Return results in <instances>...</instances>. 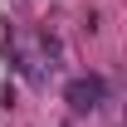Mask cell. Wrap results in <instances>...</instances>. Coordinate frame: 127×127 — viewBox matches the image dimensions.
Returning a JSON list of instances; mask_svg holds the SVG:
<instances>
[{
    "mask_svg": "<svg viewBox=\"0 0 127 127\" xmlns=\"http://www.w3.org/2000/svg\"><path fill=\"white\" fill-rule=\"evenodd\" d=\"M39 54H44V59H49V68H54V64L64 59V44H59L49 30H39Z\"/></svg>",
    "mask_w": 127,
    "mask_h": 127,
    "instance_id": "obj_2",
    "label": "cell"
},
{
    "mask_svg": "<svg viewBox=\"0 0 127 127\" xmlns=\"http://www.w3.org/2000/svg\"><path fill=\"white\" fill-rule=\"evenodd\" d=\"M103 98H108V83L98 78V73H78V78L64 83V103H68L73 112H93V108H103Z\"/></svg>",
    "mask_w": 127,
    "mask_h": 127,
    "instance_id": "obj_1",
    "label": "cell"
}]
</instances>
